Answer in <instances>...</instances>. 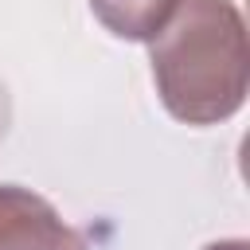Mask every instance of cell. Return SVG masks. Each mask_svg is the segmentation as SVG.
Wrapping results in <instances>:
<instances>
[{
    "mask_svg": "<svg viewBox=\"0 0 250 250\" xmlns=\"http://www.w3.org/2000/svg\"><path fill=\"white\" fill-rule=\"evenodd\" d=\"M203 250H250L242 238H223V242H211V246H203Z\"/></svg>",
    "mask_w": 250,
    "mask_h": 250,
    "instance_id": "cell-5",
    "label": "cell"
},
{
    "mask_svg": "<svg viewBox=\"0 0 250 250\" xmlns=\"http://www.w3.org/2000/svg\"><path fill=\"white\" fill-rule=\"evenodd\" d=\"M8 129H12V94H8V86L0 78V141L8 137Z\"/></svg>",
    "mask_w": 250,
    "mask_h": 250,
    "instance_id": "cell-4",
    "label": "cell"
},
{
    "mask_svg": "<svg viewBox=\"0 0 250 250\" xmlns=\"http://www.w3.org/2000/svg\"><path fill=\"white\" fill-rule=\"evenodd\" d=\"M0 250H90V246L39 191L0 184Z\"/></svg>",
    "mask_w": 250,
    "mask_h": 250,
    "instance_id": "cell-2",
    "label": "cell"
},
{
    "mask_svg": "<svg viewBox=\"0 0 250 250\" xmlns=\"http://www.w3.org/2000/svg\"><path fill=\"white\" fill-rule=\"evenodd\" d=\"M180 0H90V12L102 20V27L129 43H148Z\"/></svg>",
    "mask_w": 250,
    "mask_h": 250,
    "instance_id": "cell-3",
    "label": "cell"
},
{
    "mask_svg": "<svg viewBox=\"0 0 250 250\" xmlns=\"http://www.w3.org/2000/svg\"><path fill=\"white\" fill-rule=\"evenodd\" d=\"M152 82L164 109L184 125L234 117L250 90L246 23L234 0H180L148 39Z\"/></svg>",
    "mask_w": 250,
    "mask_h": 250,
    "instance_id": "cell-1",
    "label": "cell"
}]
</instances>
